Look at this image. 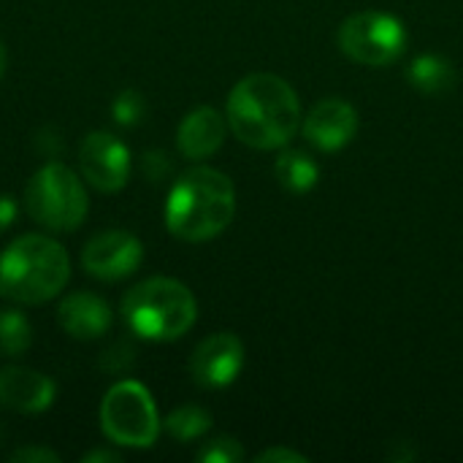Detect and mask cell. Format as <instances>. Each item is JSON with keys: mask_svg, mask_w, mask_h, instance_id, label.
Listing matches in <instances>:
<instances>
[{"mask_svg": "<svg viewBox=\"0 0 463 463\" xmlns=\"http://www.w3.org/2000/svg\"><path fill=\"white\" fill-rule=\"evenodd\" d=\"M225 119L233 136L252 149L285 146L301 122L296 90L277 73H250L228 95Z\"/></svg>", "mask_w": 463, "mask_h": 463, "instance_id": "cell-1", "label": "cell"}, {"mask_svg": "<svg viewBox=\"0 0 463 463\" xmlns=\"http://www.w3.org/2000/svg\"><path fill=\"white\" fill-rule=\"evenodd\" d=\"M236 214L233 182L209 165L184 171L165 198V228L179 241L201 244L220 236Z\"/></svg>", "mask_w": 463, "mask_h": 463, "instance_id": "cell-2", "label": "cell"}, {"mask_svg": "<svg viewBox=\"0 0 463 463\" xmlns=\"http://www.w3.org/2000/svg\"><path fill=\"white\" fill-rule=\"evenodd\" d=\"M71 279L68 252L43 233H24L0 252V298L16 304H46Z\"/></svg>", "mask_w": 463, "mask_h": 463, "instance_id": "cell-3", "label": "cell"}, {"mask_svg": "<svg viewBox=\"0 0 463 463\" xmlns=\"http://www.w3.org/2000/svg\"><path fill=\"white\" fill-rule=\"evenodd\" d=\"M128 328L149 342L182 339L198 317L195 296L187 285L171 277H149L133 285L122 298Z\"/></svg>", "mask_w": 463, "mask_h": 463, "instance_id": "cell-4", "label": "cell"}, {"mask_svg": "<svg viewBox=\"0 0 463 463\" xmlns=\"http://www.w3.org/2000/svg\"><path fill=\"white\" fill-rule=\"evenodd\" d=\"M27 214L52 233H73L90 209L87 190L73 168L65 163L41 165L24 187Z\"/></svg>", "mask_w": 463, "mask_h": 463, "instance_id": "cell-5", "label": "cell"}, {"mask_svg": "<svg viewBox=\"0 0 463 463\" xmlns=\"http://www.w3.org/2000/svg\"><path fill=\"white\" fill-rule=\"evenodd\" d=\"M163 420L152 393L136 380L114 383L100 402V431L119 448L144 450L160 437Z\"/></svg>", "mask_w": 463, "mask_h": 463, "instance_id": "cell-6", "label": "cell"}, {"mask_svg": "<svg viewBox=\"0 0 463 463\" xmlns=\"http://www.w3.org/2000/svg\"><path fill=\"white\" fill-rule=\"evenodd\" d=\"M339 49L361 65H393L407 52V27L385 11H361L342 22Z\"/></svg>", "mask_w": 463, "mask_h": 463, "instance_id": "cell-7", "label": "cell"}, {"mask_svg": "<svg viewBox=\"0 0 463 463\" xmlns=\"http://www.w3.org/2000/svg\"><path fill=\"white\" fill-rule=\"evenodd\" d=\"M79 168L98 193H119L130 176V149L106 130H92L81 138Z\"/></svg>", "mask_w": 463, "mask_h": 463, "instance_id": "cell-8", "label": "cell"}, {"mask_svg": "<svg viewBox=\"0 0 463 463\" xmlns=\"http://www.w3.org/2000/svg\"><path fill=\"white\" fill-rule=\"evenodd\" d=\"M144 260V244L128 231H103L81 250V266L100 282H119L138 271Z\"/></svg>", "mask_w": 463, "mask_h": 463, "instance_id": "cell-9", "label": "cell"}, {"mask_svg": "<svg viewBox=\"0 0 463 463\" xmlns=\"http://www.w3.org/2000/svg\"><path fill=\"white\" fill-rule=\"evenodd\" d=\"M244 345L236 334L222 331V334H212L206 336L193 358H190V377L195 385L209 388V391H220L236 383V377L244 369Z\"/></svg>", "mask_w": 463, "mask_h": 463, "instance_id": "cell-10", "label": "cell"}, {"mask_svg": "<svg viewBox=\"0 0 463 463\" xmlns=\"http://www.w3.org/2000/svg\"><path fill=\"white\" fill-rule=\"evenodd\" d=\"M304 138L320 152L345 149L358 133V111L342 98H323L304 117Z\"/></svg>", "mask_w": 463, "mask_h": 463, "instance_id": "cell-11", "label": "cell"}, {"mask_svg": "<svg viewBox=\"0 0 463 463\" xmlns=\"http://www.w3.org/2000/svg\"><path fill=\"white\" fill-rule=\"evenodd\" d=\"M57 399V385L52 377L24 369V366H3L0 369V407L22 415L46 412Z\"/></svg>", "mask_w": 463, "mask_h": 463, "instance_id": "cell-12", "label": "cell"}, {"mask_svg": "<svg viewBox=\"0 0 463 463\" xmlns=\"http://www.w3.org/2000/svg\"><path fill=\"white\" fill-rule=\"evenodd\" d=\"M57 323L71 339L92 342L111 328V307L87 290L68 293L57 307Z\"/></svg>", "mask_w": 463, "mask_h": 463, "instance_id": "cell-13", "label": "cell"}, {"mask_svg": "<svg viewBox=\"0 0 463 463\" xmlns=\"http://www.w3.org/2000/svg\"><path fill=\"white\" fill-rule=\"evenodd\" d=\"M225 130H228V119L217 109L198 106L182 119V125L176 130L179 152L187 160H206L222 146Z\"/></svg>", "mask_w": 463, "mask_h": 463, "instance_id": "cell-14", "label": "cell"}, {"mask_svg": "<svg viewBox=\"0 0 463 463\" xmlns=\"http://www.w3.org/2000/svg\"><path fill=\"white\" fill-rule=\"evenodd\" d=\"M274 176H277L279 187L288 193H309L320 179V168L307 152L285 149L274 163Z\"/></svg>", "mask_w": 463, "mask_h": 463, "instance_id": "cell-15", "label": "cell"}, {"mask_svg": "<svg viewBox=\"0 0 463 463\" xmlns=\"http://www.w3.org/2000/svg\"><path fill=\"white\" fill-rule=\"evenodd\" d=\"M407 76H410V84L415 90L426 92V95H442L456 81L453 65L445 57H439V54H420V57H415L410 71H407Z\"/></svg>", "mask_w": 463, "mask_h": 463, "instance_id": "cell-16", "label": "cell"}, {"mask_svg": "<svg viewBox=\"0 0 463 463\" xmlns=\"http://www.w3.org/2000/svg\"><path fill=\"white\" fill-rule=\"evenodd\" d=\"M30 345H33L30 320L14 307L0 309V355L3 358H19L30 350Z\"/></svg>", "mask_w": 463, "mask_h": 463, "instance_id": "cell-17", "label": "cell"}, {"mask_svg": "<svg viewBox=\"0 0 463 463\" xmlns=\"http://www.w3.org/2000/svg\"><path fill=\"white\" fill-rule=\"evenodd\" d=\"M163 429L176 439V442H193V439H201L209 429H212V415L201 407H179L174 410L165 420H163Z\"/></svg>", "mask_w": 463, "mask_h": 463, "instance_id": "cell-18", "label": "cell"}, {"mask_svg": "<svg viewBox=\"0 0 463 463\" xmlns=\"http://www.w3.org/2000/svg\"><path fill=\"white\" fill-rule=\"evenodd\" d=\"M111 114H114V122L122 125V128H133L144 119L146 114V100L138 90H122L114 103H111Z\"/></svg>", "mask_w": 463, "mask_h": 463, "instance_id": "cell-19", "label": "cell"}, {"mask_svg": "<svg viewBox=\"0 0 463 463\" xmlns=\"http://www.w3.org/2000/svg\"><path fill=\"white\" fill-rule=\"evenodd\" d=\"M195 458L201 463H239L244 458V450L233 437H217V439L206 442Z\"/></svg>", "mask_w": 463, "mask_h": 463, "instance_id": "cell-20", "label": "cell"}, {"mask_svg": "<svg viewBox=\"0 0 463 463\" xmlns=\"http://www.w3.org/2000/svg\"><path fill=\"white\" fill-rule=\"evenodd\" d=\"M141 171L144 176H149V182H163L171 171V160L165 152L155 149V152H144L141 157Z\"/></svg>", "mask_w": 463, "mask_h": 463, "instance_id": "cell-21", "label": "cell"}, {"mask_svg": "<svg viewBox=\"0 0 463 463\" xmlns=\"http://www.w3.org/2000/svg\"><path fill=\"white\" fill-rule=\"evenodd\" d=\"M11 463H57L60 456L49 448H38V445H27V448H19L8 456Z\"/></svg>", "mask_w": 463, "mask_h": 463, "instance_id": "cell-22", "label": "cell"}, {"mask_svg": "<svg viewBox=\"0 0 463 463\" xmlns=\"http://www.w3.org/2000/svg\"><path fill=\"white\" fill-rule=\"evenodd\" d=\"M255 461L258 463H307V456H301V453H296V450H290V448H269V450H263Z\"/></svg>", "mask_w": 463, "mask_h": 463, "instance_id": "cell-23", "label": "cell"}, {"mask_svg": "<svg viewBox=\"0 0 463 463\" xmlns=\"http://www.w3.org/2000/svg\"><path fill=\"white\" fill-rule=\"evenodd\" d=\"M16 201L11 198V195H0V233L3 231H8L11 225H14V220H16Z\"/></svg>", "mask_w": 463, "mask_h": 463, "instance_id": "cell-24", "label": "cell"}, {"mask_svg": "<svg viewBox=\"0 0 463 463\" xmlns=\"http://www.w3.org/2000/svg\"><path fill=\"white\" fill-rule=\"evenodd\" d=\"M95 461H119V453H111V450H92L87 456H81V463H95Z\"/></svg>", "mask_w": 463, "mask_h": 463, "instance_id": "cell-25", "label": "cell"}, {"mask_svg": "<svg viewBox=\"0 0 463 463\" xmlns=\"http://www.w3.org/2000/svg\"><path fill=\"white\" fill-rule=\"evenodd\" d=\"M5 68H8V52H5V43L0 41V79H3Z\"/></svg>", "mask_w": 463, "mask_h": 463, "instance_id": "cell-26", "label": "cell"}, {"mask_svg": "<svg viewBox=\"0 0 463 463\" xmlns=\"http://www.w3.org/2000/svg\"><path fill=\"white\" fill-rule=\"evenodd\" d=\"M0 442H3V426H0Z\"/></svg>", "mask_w": 463, "mask_h": 463, "instance_id": "cell-27", "label": "cell"}]
</instances>
